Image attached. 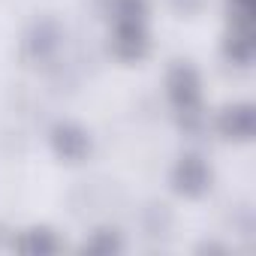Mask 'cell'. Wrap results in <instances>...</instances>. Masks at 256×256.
Here are the masks:
<instances>
[{
	"label": "cell",
	"mask_w": 256,
	"mask_h": 256,
	"mask_svg": "<svg viewBox=\"0 0 256 256\" xmlns=\"http://www.w3.org/2000/svg\"><path fill=\"white\" fill-rule=\"evenodd\" d=\"M205 181H208L205 169H202L193 157H187V160L181 163V169H178V190H181V193L196 196V193H202V190H205Z\"/></svg>",
	"instance_id": "cell-2"
},
{
	"label": "cell",
	"mask_w": 256,
	"mask_h": 256,
	"mask_svg": "<svg viewBox=\"0 0 256 256\" xmlns=\"http://www.w3.org/2000/svg\"><path fill=\"white\" fill-rule=\"evenodd\" d=\"M22 250H58V241H54V235L52 232H46V229H36V232H28V238L18 244Z\"/></svg>",
	"instance_id": "cell-3"
},
{
	"label": "cell",
	"mask_w": 256,
	"mask_h": 256,
	"mask_svg": "<svg viewBox=\"0 0 256 256\" xmlns=\"http://www.w3.org/2000/svg\"><path fill=\"white\" fill-rule=\"evenodd\" d=\"M54 145L70 160H76V157H82L88 151V139H84V133L76 130V126H58L54 130Z\"/></svg>",
	"instance_id": "cell-1"
}]
</instances>
